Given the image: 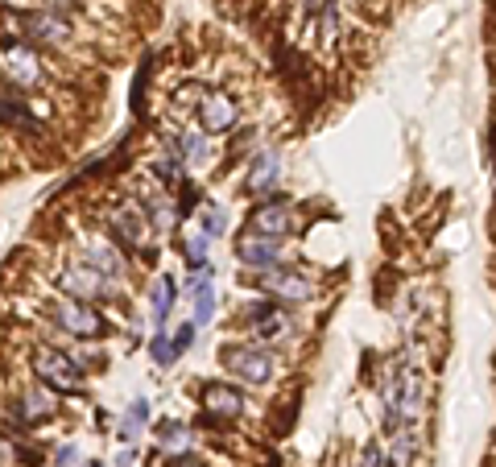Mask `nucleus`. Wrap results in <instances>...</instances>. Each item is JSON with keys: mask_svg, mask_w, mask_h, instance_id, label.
<instances>
[{"mask_svg": "<svg viewBox=\"0 0 496 467\" xmlns=\"http://www.w3.org/2000/svg\"><path fill=\"white\" fill-rule=\"evenodd\" d=\"M157 443L162 447H191V430H186V422L165 418V422H157Z\"/></svg>", "mask_w": 496, "mask_h": 467, "instance_id": "dca6fc26", "label": "nucleus"}, {"mask_svg": "<svg viewBox=\"0 0 496 467\" xmlns=\"http://www.w3.org/2000/svg\"><path fill=\"white\" fill-rule=\"evenodd\" d=\"M145 422H149V401H145V397H136L133 406L125 409V418H120L117 438H120V443H133V438H136V430L145 426Z\"/></svg>", "mask_w": 496, "mask_h": 467, "instance_id": "2eb2a0df", "label": "nucleus"}, {"mask_svg": "<svg viewBox=\"0 0 496 467\" xmlns=\"http://www.w3.org/2000/svg\"><path fill=\"white\" fill-rule=\"evenodd\" d=\"M75 459H79V447H70V443H62L54 451V467H75Z\"/></svg>", "mask_w": 496, "mask_h": 467, "instance_id": "4be33fe9", "label": "nucleus"}, {"mask_svg": "<svg viewBox=\"0 0 496 467\" xmlns=\"http://www.w3.org/2000/svg\"><path fill=\"white\" fill-rule=\"evenodd\" d=\"M83 261L91 265V269H99L104 277H112V282H120L128 273V265H125V257L117 253V244H83Z\"/></svg>", "mask_w": 496, "mask_h": 467, "instance_id": "f8f14e48", "label": "nucleus"}, {"mask_svg": "<svg viewBox=\"0 0 496 467\" xmlns=\"http://www.w3.org/2000/svg\"><path fill=\"white\" fill-rule=\"evenodd\" d=\"M253 285L257 290H265L269 298H277V302H290V306L311 302V294H314L311 277H306L302 269H294V265H273V269L253 273Z\"/></svg>", "mask_w": 496, "mask_h": 467, "instance_id": "7ed1b4c3", "label": "nucleus"}, {"mask_svg": "<svg viewBox=\"0 0 496 467\" xmlns=\"http://www.w3.org/2000/svg\"><path fill=\"white\" fill-rule=\"evenodd\" d=\"M178 253H182V261H186V269H191V273H207V269H211V261H207V236L203 232L182 236V240H178Z\"/></svg>", "mask_w": 496, "mask_h": 467, "instance_id": "4468645a", "label": "nucleus"}, {"mask_svg": "<svg viewBox=\"0 0 496 467\" xmlns=\"http://www.w3.org/2000/svg\"><path fill=\"white\" fill-rule=\"evenodd\" d=\"M104 360H108V356H104V351H99V348H83V351H75V364H79V369H83V364L99 369V364H104Z\"/></svg>", "mask_w": 496, "mask_h": 467, "instance_id": "412c9836", "label": "nucleus"}, {"mask_svg": "<svg viewBox=\"0 0 496 467\" xmlns=\"http://www.w3.org/2000/svg\"><path fill=\"white\" fill-rule=\"evenodd\" d=\"M170 311H174V282H170V277H154V285H149V314H154L157 332L165 327Z\"/></svg>", "mask_w": 496, "mask_h": 467, "instance_id": "ddd939ff", "label": "nucleus"}, {"mask_svg": "<svg viewBox=\"0 0 496 467\" xmlns=\"http://www.w3.org/2000/svg\"><path fill=\"white\" fill-rule=\"evenodd\" d=\"M13 455H17L21 459V463H42V455H38V451H33V447H25V443H17V447H13Z\"/></svg>", "mask_w": 496, "mask_h": 467, "instance_id": "b1692460", "label": "nucleus"}, {"mask_svg": "<svg viewBox=\"0 0 496 467\" xmlns=\"http://www.w3.org/2000/svg\"><path fill=\"white\" fill-rule=\"evenodd\" d=\"M50 314H54V327L67 335H75V340H104L112 327H108V319L96 311V302H83V298H62L50 306Z\"/></svg>", "mask_w": 496, "mask_h": 467, "instance_id": "f03ea898", "label": "nucleus"}, {"mask_svg": "<svg viewBox=\"0 0 496 467\" xmlns=\"http://www.w3.org/2000/svg\"><path fill=\"white\" fill-rule=\"evenodd\" d=\"M220 364H224V369L232 372L236 380H244V385H265V380H273V369H277L273 351L248 348V343L224 348V351H220Z\"/></svg>", "mask_w": 496, "mask_h": 467, "instance_id": "39448f33", "label": "nucleus"}, {"mask_svg": "<svg viewBox=\"0 0 496 467\" xmlns=\"http://www.w3.org/2000/svg\"><path fill=\"white\" fill-rule=\"evenodd\" d=\"M195 332H199V322H195V319L182 322V327H174V332H170V343H174V356H182V351L195 348Z\"/></svg>", "mask_w": 496, "mask_h": 467, "instance_id": "6ab92c4d", "label": "nucleus"}, {"mask_svg": "<svg viewBox=\"0 0 496 467\" xmlns=\"http://www.w3.org/2000/svg\"><path fill=\"white\" fill-rule=\"evenodd\" d=\"M199 224H203L207 240H211V236H224L228 232V211L220 203H207V207H199Z\"/></svg>", "mask_w": 496, "mask_h": 467, "instance_id": "f3484780", "label": "nucleus"}, {"mask_svg": "<svg viewBox=\"0 0 496 467\" xmlns=\"http://www.w3.org/2000/svg\"><path fill=\"white\" fill-rule=\"evenodd\" d=\"M133 463H136V451H133V447H125V451L117 455V467H133Z\"/></svg>", "mask_w": 496, "mask_h": 467, "instance_id": "a878e982", "label": "nucleus"}, {"mask_svg": "<svg viewBox=\"0 0 496 467\" xmlns=\"http://www.w3.org/2000/svg\"><path fill=\"white\" fill-rule=\"evenodd\" d=\"M282 182V154H261L253 162V166H248V178H244V191H248V195H265V191H269V186H277Z\"/></svg>", "mask_w": 496, "mask_h": 467, "instance_id": "9b49d317", "label": "nucleus"}, {"mask_svg": "<svg viewBox=\"0 0 496 467\" xmlns=\"http://www.w3.org/2000/svg\"><path fill=\"white\" fill-rule=\"evenodd\" d=\"M380 459H385V455H380V443H377V438H372L369 447H364V459H360V467H377Z\"/></svg>", "mask_w": 496, "mask_h": 467, "instance_id": "5701e85b", "label": "nucleus"}, {"mask_svg": "<svg viewBox=\"0 0 496 467\" xmlns=\"http://www.w3.org/2000/svg\"><path fill=\"white\" fill-rule=\"evenodd\" d=\"M203 406L215 418H240L244 409H248V397H244V389H236V385L211 380V385H203Z\"/></svg>", "mask_w": 496, "mask_h": 467, "instance_id": "0eeeda50", "label": "nucleus"}, {"mask_svg": "<svg viewBox=\"0 0 496 467\" xmlns=\"http://www.w3.org/2000/svg\"><path fill=\"white\" fill-rule=\"evenodd\" d=\"M50 282H54V290H62L67 298H112V277H104L99 269H91L88 261L83 265H59V269L50 273Z\"/></svg>", "mask_w": 496, "mask_h": 467, "instance_id": "20e7f679", "label": "nucleus"}, {"mask_svg": "<svg viewBox=\"0 0 496 467\" xmlns=\"http://www.w3.org/2000/svg\"><path fill=\"white\" fill-rule=\"evenodd\" d=\"M83 467H108V463H99V459H88V463H83Z\"/></svg>", "mask_w": 496, "mask_h": 467, "instance_id": "bb28decb", "label": "nucleus"}, {"mask_svg": "<svg viewBox=\"0 0 496 467\" xmlns=\"http://www.w3.org/2000/svg\"><path fill=\"white\" fill-rule=\"evenodd\" d=\"M170 467H211V463H203L195 455H178V459H170Z\"/></svg>", "mask_w": 496, "mask_h": 467, "instance_id": "393cba45", "label": "nucleus"}, {"mask_svg": "<svg viewBox=\"0 0 496 467\" xmlns=\"http://www.w3.org/2000/svg\"><path fill=\"white\" fill-rule=\"evenodd\" d=\"M409 455H414V438L401 434V438H398V447H393V455H389V467H406Z\"/></svg>", "mask_w": 496, "mask_h": 467, "instance_id": "aec40b11", "label": "nucleus"}, {"mask_svg": "<svg viewBox=\"0 0 496 467\" xmlns=\"http://www.w3.org/2000/svg\"><path fill=\"white\" fill-rule=\"evenodd\" d=\"M149 356H154L157 369H170V364L178 360V356H174V343H170V335H165V332H154V335H149Z\"/></svg>", "mask_w": 496, "mask_h": 467, "instance_id": "a211bd4d", "label": "nucleus"}, {"mask_svg": "<svg viewBox=\"0 0 496 467\" xmlns=\"http://www.w3.org/2000/svg\"><path fill=\"white\" fill-rule=\"evenodd\" d=\"M33 377L46 385L50 393H62V397H75L83 389V369L75 364L70 351H59V348H38L33 351Z\"/></svg>", "mask_w": 496, "mask_h": 467, "instance_id": "f257e3e1", "label": "nucleus"}, {"mask_svg": "<svg viewBox=\"0 0 496 467\" xmlns=\"http://www.w3.org/2000/svg\"><path fill=\"white\" fill-rule=\"evenodd\" d=\"M236 257H240L248 269H273V265H282V244L277 240H265V236H253L244 232L240 240H236Z\"/></svg>", "mask_w": 496, "mask_h": 467, "instance_id": "6e6552de", "label": "nucleus"}, {"mask_svg": "<svg viewBox=\"0 0 496 467\" xmlns=\"http://www.w3.org/2000/svg\"><path fill=\"white\" fill-rule=\"evenodd\" d=\"M294 228L290 219V203L277 195H269L265 203H257L253 211H248V219H244V232H253V236H265V240H285Z\"/></svg>", "mask_w": 496, "mask_h": 467, "instance_id": "423d86ee", "label": "nucleus"}, {"mask_svg": "<svg viewBox=\"0 0 496 467\" xmlns=\"http://www.w3.org/2000/svg\"><path fill=\"white\" fill-rule=\"evenodd\" d=\"M5 62H9V79L17 83V88H33L38 83V54H33V46L30 42H5Z\"/></svg>", "mask_w": 496, "mask_h": 467, "instance_id": "1a4fd4ad", "label": "nucleus"}, {"mask_svg": "<svg viewBox=\"0 0 496 467\" xmlns=\"http://www.w3.org/2000/svg\"><path fill=\"white\" fill-rule=\"evenodd\" d=\"M199 125L207 128V133H228V128L236 125V104L232 96H224V91H207L203 99H199Z\"/></svg>", "mask_w": 496, "mask_h": 467, "instance_id": "9d476101", "label": "nucleus"}]
</instances>
